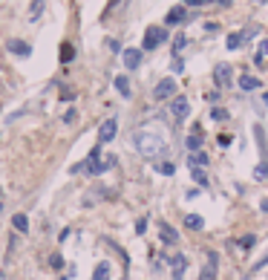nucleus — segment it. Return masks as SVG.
<instances>
[{"mask_svg": "<svg viewBox=\"0 0 268 280\" xmlns=\"http://www.w3.org/2000/svg\"><path fill=\"white\" fill-rule=\"evenodd\" d=\"M116 130H118V121L116 118H107L104 124L98 127V142H113L116 139Z\"/></svg>", "mask_w": 268, "mask_h": 280, "instance_id": "8", "label": "nucleus"}, {"mask_svg": "<svg viewBox=\"0 0 268 280\" xmlns=\"http://www.w3.org/2000/svg\"><path fill=\"white\" fill-rule=\"evenodd\" d=\"M170 113H173L176 124H179V121H185L187 113H190V101H187L185 95H176V98H173V104H170Z\"/></svg>", "mask_w": 268, "mask_h": 280, "instance_id": "4", "label": "nucleus"}, {"mask_svg": "<svg viewBox=\"0 0 268 280\" xmlns=\"http://www.w3.org/2000/svg\"><path fill=\"white\" fill-rule=\"evenodd\" d=\"M153 171L162 176H173L176 174V162H170V159H159V162H153Z\"/></svg>", "mask_w": 268, "mask_h": 280, "instance_id": "13", "label": "nucleus"}, {"mask_svg": "<svg viewBox=\"0 0 268 280\" xmlns=\"http://www.w3.org/2000/svg\"><path fill=\"white\" fill-rule=\"evenodd\" d=\"M259 55H268V38H262V41H259Z\"/></svg>", "mask_w": 268, "mask_h": 280, "instance_id": "36", "label": "nucleus"}, {"mask_svg": "<svg viewBox=\"0 0 268 280\" xmlns=\"http://www.w3.org/2000/svg\"><path fill=\"white\" fill-rule=\"evenodd\" d=\"M44 15V0H32V6H29V21H38Z\"/></svg>", "mask_w": 268, "mask_h": 280, "instance_id": "20", "label": "nucleus"}, {"mask_svg": "<svg viewBox=\"0 0 268 280\" xmlns=\"http://www.w3.org/2000/svg\"><path fill=\"white\" fill-rule=\"evenodd\" d=\"M61 98H64V101H72V98H75V90L64 87V90H61Z\"/></svg>", "mask_w": 268, "mask_h": 280, "instance_id": "32", "label": "nucleus"}, {"mask_svg": "<svg viewBox=\"0 0 268 280\" xmlns=\"http://www.w3.org/2000/svg\"><path fill=\"white\" fill-rule=\"evenodd\" d=\"M75 118H78V116H75V110H67V116H64V121H67V124H72Z\"/></svg>", "mask_w": 268, "mask_h": 280, "instance_id": "37", "label": "nucleus"}, {"mask_svg": "<svg viewBox=\"0 0 268 280\" xmlns=\"http://www.w3.org/2000/svg\"><path fill=\"white\" fill-rule=\"evenodd\" d=\"M259 3H268V0H259Z\"/></svg>", "mask_w": 268, "mask_h": 280, "instance_id": "41", "label": "nucleus"}, {"mask_svg": "<svg viewBox=\"0 0 268 280\" xmlns=\"http://www.w3.org/2000/svg\"><path fill=\"white\" fill-rule=\"evenodd\" d=\"M116 90H118V95H121V98H130V93H133V90H130V78L127 75H116Z\"/></svg>", "mask_w": 268, "mask_h": 280, "instance_id": "14", "label": "nucleus"}, {"mask_svg": "<svg viewBox=\"0 0 268 280\" xmlns=\"http://www.w3.org/2000/svg\"><path fill=\"white\" fill-rule=\"evenodd\" d=\"M216 268H219V254L208 248V266L199 271V280H216Z\"/></svg>", "mask_w": 268, "mask_h": 280, "instance_id": "5", "label": "nucleus"}, {"mask_svg": "<svg viewBox=\"0 0 268 280\" xmlns=\"http://www.w3.org/2000/svg\"><path fill=\"white\" fill-rule=\"evenodd\" d=\"M147 231V217H141L139 222H136V234H144Z\"/></svg>", "mask_w": 268, "mask_h": 280, "instance_id": "33", "label": "nucleus"}, {"mask_svg": "<svg viewBox=\"0 0 268 280\" xmlns=\"http://www.w3.org/2000/svg\"><path fill=\"white\" fill-rule=\"evenodd\" d=\"M185 228H190V231H202V228H205V220H202L199 214H187V217H185Z\"/></svg>", "mask_w": 268, "mask_h": 280, "instance_id": "17", "label": "nucleus"}, {"mask_svg": "<svg viewBox=\"0 0 268 280\" xmlns=\"http://www.w3.org/2000/svg\"><path fill=\"white\" fill-rule=\"evenodd\" d=\"M121 3H124V0H110V3H107V9H104V18H110V15L116 12L118 6H121Z\"/></svg>", "mask_w": 268, "mask_h": 280, "instance_id": "27", "label": "nucleus"}, {"mask_svg": "<svg viewBox=\"0 0 268 280\" xmlns=\"http://www.w3.org/2000/svg\"><path fill=\"white\" fill-rule=\"evenodd\" d=\"M205 0H185V6H202Z\"/></svg>", "mask_w": 268, "mask_h": 280, "instance_id": "38", "label": "nucleus"}, {"mask_svg": "<svg viewBox=\"0 0 268 280\" xmlns=\"http://www.w3.org/2000/svg\"><path fill=\"white\" fill-rule=\"evenodd\" d=\"M12 228H15V231H21V234L29 231V220H26V214H15V217H12Z\"/></svg>", "mask_w": 268, "mask_h": 280, "instance_id": "18", "label": "nucleus"}, {"mask_svg": "<svg viewBox=\"0 0 268 280\" xmlns=\"http://www.w3.org/2000/svg\"><path fill=\"white\" fill-rule=\"evenodd\" d=\"M159 237H162V243H167V245H176L179 243V234L167 225V222H159Z\"/></svg>", "mask_w": 268, "mask_h": 280, "instance_id": "12", "label": "nucleus"}, {"mask_svg": "<svg viewBox=\"0 0 268 280\" xmlns=\"http://www.w3.org/2000/svg\"><path fill=\"white\" fill-rule=\"evenodd\" d=\"M259 208H262V211H265V214H268V197L262 199V202H259Z\"/></svg>", "mask_w": 268, "mask_h": 280, "instance_id": "39", "label": "nucleus"}, {"mask_svg": "<svg viewBox=\"0 0 268 280\" xmlns=\"http://www.w3.org/2000/svg\"><path fill=\"white\" fill-rule=\"evenodd\" d=\"M242 47V32H231L228 35V49H239Z\"/></svg>", "mask_w": 268, "mask_h": 280, "instance_id": "22", "label": "nucleus"}, {"mask_svg": "<svg viewBox=\"0 0 268 280\" xmlns=\"http://www.w3.org/2000/svg\"><path fill=\"white\" fill-rule=\"evenodd\" d=\"M58 55H61V64H70V61L75 58V47H72L70 41H64L61 49H58Z\"/></svg>", "mask_w": 268, "mask_h": 280, "instance_id": "16", "label": "nucleus"}, {"mask_svg": "<svg viewBox=\"0 0 268 280\" xmlns=\"http://www.w3.org/2000/svg\"><path fill=\"white\" fill-rule=\"evenodd\" d=\"M205 3H208V0H205Z\"/></svg>", "mask_w": 268, "mask_h": 280, "instance_id": "43", "label": "nucleus"}, {"mask_svg": "<svg viewBox=\"0 0 268 280\" xmlns=\"http://www.w3.org/2000/svg\"><path fill=\"white\" fill-rule=\"evenodd\" d=\"M0 208H3V202H0Z\"/></svg>", "mask_w": 268, "mask_h": 280, "instance_id": "42", "label": "nucleus"}, {"mask_svg": "<svg viewBox=\"0 0 268 280\" xmlns=\"http://www.w3.org/2000/svg\"><path fill=\"white\" fill-rule=\"evenodd\" d=\"M136 148L144 159H162L167 153V139L156 130H139L136 133Z\"/></svg>", "mask_w": 268, "mask_h": 280, "instance_id": "1", "label": "nucleus"}, {"mask_svg": "<svg viewBox=\"0 0 268 280\" xmlns=\"http://www.w3.org/2000/svg\"><path fill=\"white\" fill-rule=\"evenodd\" d=\"M185 21H187V9H185V6H173V9L167 12V18H164V24H167V26L185 24Z\"/></svg>", "mask_w": 268, "mask_h": 280, "instance_id": "10", "label": "nucleus"}, {"mask_svg": "<svg viewBox=\"0 0 268 280\" xmlns=\"http://www.w3.org/2000/svg\"><path fill=\"white\" fill-rule=\"evenodd\" d=\"M262 104H265V107H268V93H262Z\"/></svg>", "mask_w": 268, "mask_h": 280, "instance_id": "40", "label": "nucleus"}, {"mask_svg": "<svg viewBox=\"0 0 268 280\" xmlns=\"http://www.w3.org/2000/svg\"><path fill=\"white\" fill-rule=\"evenodd\" d=\"M121 58H124V67H127V70H136L141 64V49H124Z\"/></svg>", "mask_w": 268, "mask_h": 280, "instance_id": "11", "label": "nucleus"}, {"mask_svg": "<svg viewBox=\"0 0 268 280\" xmlns=\"http://www.w3.org/2000/svg\"><path fill=\"white\" fill-rule=\"evenodd\" d=\"M185 44H187L185 35H176V41H173V55H176V52H182V49H185Z\"/></svg>", "mask_w": 268, "mask_h": 280, "instance_id": "26", "label": "nucleus"}, {"mask_svg": "<svg viewBox=\"0 0 268 280\" xmlns=\"http://www.w3.org/2000/svg\"><path fill=\"white\" fill-rule=\"evenodd\" d=\"M193 182H199V188H205V185H208V176H205V171L193 168Z\"/></svg>", "mask_w": 268, "mask_h": 280, "instance_id": "25", "label": "nucleus"}, {"mask_svg": "<svg viewBox=\"0 0 268 280\" xmlns=\"http://www.w3.org/2000/svg\"><path fill=\"white\" fill-rule=\"evenodd\" d=\"M228 116H231V113H228L225 107H213V110H210V118H213V121H225Z\"/></svg>", "mask_w": 268, "mask_h": 280, "instance_id": "23", "label": "nucleus"}, {"mask_svg": "<svg viewBox=\"0 0 268 280\" xmlns=\"http://www.w3.org/2000/svg\"><path fill=\"white\" fill-rule=\"evenodd\" d=\"M254 176H256V179H268V162L259 165V168L254 171Z\"/></svg>", "mask_w": 268, "mask_h": 280, "instance_id": "29", "label": "nucleus"}, {"mask_svg": "<svg viewBox=\"0 0 268 280\" xmlns=\"http://www.w3.org/2000/svg\"><path fill=\"white\" fill-rule=\"evenodd\" d=\"M182 70H185V64H182V58H176V55H173V72H182Z\"/></svg>", "mask_w": 268, "mask_h": 280, "instance_id": "34", "label": "nucleus"}, {"mask_svg": "<svg viewBox=\"0 0 268 280\" xmlns=\"http://www.w3.org/2000/svg\"><path fill=\"white\" fill-rule=\"evenodd\" d=\"M213 81H216V87H231V81H233V70L228 67V64H219L216 70H213Z\"/></svg>", "mask_w": 268, "mask_h": 280, "instance_id": "6", "label": "nucleus"}, {"mask_svg": "<svg viewBox=\"0 0 268 280\" xmlns=\"http://www.w3.org/2000/svg\"><path fill=\"white\" fill-rule=\"evenodd\" d=\"M93 280H110V263H98L93 271Z\"/></svg>", "mask_w": 268, "mask_h": 280, "instance_id": "19", "label": "nucleus"}, {"mask_svg": "<svg viewBox=\"0 0 268 280\" xmlns=\"http://www.w3.org/2000/svg\"><path fill=\"white\" fill-rule=\"evenodd\" d=\"M49 266H52V268H61V266H64V257H61V254H52V257H49Z\"/></svg>", "mask_w": 268, "mask_h": 280, "instance_id": "30", "label": "nucleus"}, {"mask_svg": "<svg viewBox=\"0 0 268 280\" xmlns=\"http://www.w3.org/2000/svg\"><path fill=\"white\" fill-rule=\"evenodd\" d=\"M219 148H231V136H228V133L219 136Z\"/></svg>", "mask_w": 268, "mask_h": 280, "instance_id": "35", "label": "nucleus"}, {"mask_svg": "<svg viewBox=\"0 0 268 280\" xmlns=\"http://www.w3.org/2000/svg\"><path fill=\"white\" fill-rule=\"evenodd\" d=\"M202 142H205V133H202L199 124H193V127H190V136H187V151L196 153L199 148H202Z\"/></svg>", "mask_w": 268, "mask_h": 280, "instance_id": "9", "label": "nucleus"}, {"mask_svg": "<svg viewBox=\"0 0 268 280\" xmlns=\"http://www.w3.org/2000/svg\"><path fill=\"white\" fill-rule=\"evenodd\" d=\"M107 47H110V52H121V44H118L116 38H107Z\"/></svg>", "mask_w": 268, "mask_h": 280, "instance_id": "31", "label": "nucleus"}, {"mask_svg": "<svg viewBox=\"0 0 268 280\" xmlns=\"http://www.w3.org/2000/svg\"><path fill=\"white\" fill-rule=\"evenodd\" d=\"M239 87H242L245 93H251V90H259V87H262V81H259L256 75H242V78H239Z\"/></svg>", "mask_w": 268, "mask_h": 280, "instance_id": "15", "label": "nucleus"}, {"mask_svg": "<svg viewBox=\"0 0 268 280\" xmlns=\"http://www.w3.org/2000/svg\"><path fill=\"white\" fill-rule=\"evenodd\" d=\"M164 41H167V29H164V26H147V32H144V44H141V47L150 52V49L162 47Z\"/></svg>", "mask_w": 268, "mask_h": 280, "instance_id": "2", "label": "nucleus"}, {"mask_svg": "<svg viewBox=\"0 0 268 280\" xmlns=\"http://www.w3.org/2000/svg\"><path fill=\"white\" fill-rule=\"evenodd\" d=\"M256 240H254V234H245V237H239V248H251Z\"/></svg>", "mask_w": 268, "mask_h": 280, "instance_id": "28", "label": "nucleus"}, {"mask_svg": "<svg viewBox=\"0 0 268 280\" xmlns=\"http://www.w3.org/2000/svg\"><path fill=\"white\" fill-rule=\"evenodd\" d=\"M185 266H187V260H185L182 254H179V257L173 260V277H176V280H179L182 274H185Z\"/></svg>", "mask_w": 268, "mask_h": 280, "instance_id": "21", "label": "nucleus"}, {"mask_svg": "<svg viewBox=\"0 0 268 280\" xmlns=\"http://www.w3.org/2000/svg\"><path fill=\"white\" fill-rule=\"evenodd\" d=\"M164 98H176V78H162L153 87V101H164Z\"/></svg>", "mask_w": 268, "mask_h": 280, "instance_id": "3", "label": "nucleus"}, {"mask_svg": "<svg viewBox=\"0 0 268 280\" xmlns=\"http://www.w3.org/2000/svg\"><path fill=\"white\" fill-rule=\"evenodd\" d=\"M6 49H9L12 55H18V58H29V55H32V47H29L26 41H18V38H12V41L6 44Z\"/></svg>", "mask_w": 268, "mask_h": 280, "instance_id": "7", "label": "nucleus"}, {"mask_svg": "<svg viewBox=\"0 0 268 280\" xmlns=\"http://www.w3.org/2000/svg\"><path fill=\"white\" fill-rule=\"evenodd\" d=\"M187 162H190V168H199V165H208V156L205 153H190Z\"/></svg>", "mask_w": 268, "mask_h": 280, "instance_id": "24", "label": "nucleus"}]
</instances>
